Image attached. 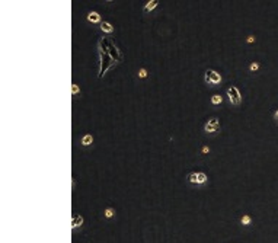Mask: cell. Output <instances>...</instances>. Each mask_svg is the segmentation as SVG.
I'll use <instances>...</instances> for the list:
<instances>
[{
    "mask_svg": "<svg viewBox=\"0 0 278 243\" xmlns=\"http://www.w3.org/2000/svg\"><path fill=\"white\" fill-rule=\"evenodd\" d=\"M186 178H188V182L192 185H205L207 181H208L207 175L202 173V172H192Z\"/></svg>",
    "mask_w": 278,
    "mask_h": 243,
    "instance_id": "1",
    "label": "cell"
},
{
    "mask_svg": "<svg viewBox=\"0 0 278 243\" xmlns=\"http://www.w3.org/2000/svg\"><path fill=\"white\" fill-rule=\"evenodd\" d=\"M204 80H205L207 85L217 86L219 83H221V76H220V73L214 72V70H207V72H205V76H204Z\"/></svg>",
    "mask_w": 278,
    "mask_h": 243,
    "instance_id": "2",
    "label": "cell"
},
{
    "mask_svg": "<svg viewBox=\"0 0 278 243\" xmlns=\"http://www.w3.org/2000/svg\"><path fill=\"white\" fill-rule=\"evenodd\" d=\"M227 96H229V100L232 105H239L242 102V96H240V92L236 86H230L227 87Z\"/></svg>",
    "mask_w": 278,
    "mask_h": 243,
    "instance_id": "3",
    "label": "cell"
},
{
    "mask_svg": "<svg viewBox=\"0 0 278 243\" xmlns=\"http://www.w3.org/2000/svg\"><path fill=\"white\" fill-rule=\"evenodd\" d=\"M220 130V122L217 118H211L207 121V124L204 125V131L207 134H216V132H219Z\"/></svg>",
    "mask_w": 278,
    "mask_h": 243,
    "instance_id": "4",
    "label": "cell"
},
{
    "mask_svg": "<svg viewBox=\"0 0 278 243\" xmlns=\"http://www.w3.org/2000/svg\"><path fill=\"white\" fill-rule=\"evenodd\" d=\"M99 25H100L99 28H100V31H102V32H105V33H112V32H114V26L111 25V23H109V22H106V20H102Z\"/></svg>",
    "mask_w": 278,
    "mask_h": 243,
    "instance_id": "5",
    "label": "cell"
},
{
    "mask_svg": "<svg viewBox=\"0 0 278 243\" xmlns=\"http://www.w3.org/2000/svg\"><path fill=\"white\" fill-rule=\"evenodd\" d=\"M86 18H87V20L92 22V23H100V22H102V20H100V15L98 13V12H89Z\"/></svg>",
    "mask_w": 278,
    "mask_h": 243,
    "instance_id": "6",
    "label": "cell"
},
{
    "mask_svg": "<svg viewBox=\"0 0 278 243\" xmlns=\"http://www.w3.org/2000/svg\"><path fill=\"white\" fill-rule=\"evenodd\" d=\"M93 143V137L90 134H85L83 137L80 138V144L83 146V147H87V146H90Z\"/></svg>",
    "mask_w": 278,
    "mask_h": 243,
    "instance_id": "7",
    "label": "cell"
},
{
    "mask_svg": "<svg viewBox=\"0 0 278 243\" xmlns=\"http://www.w3.org/2000/svg\"><path fill=\"white\" fill-rule=\"evenodd\" d=\"M82 223H83V217H82V216H74L73 220H72V229H76V227L82 226Z\"/></svg>",
    "mask_w": 278,
    "mask_h": 243,
    "instance_id": "8",
    "label": "cell"
},
{
    "mask_svg": "<svg viewBox=\"0 0 278 243\" xmlns=\"http://www.w3.org/2000/svg\"><path fill=\"white\" fill-rule=\"evenodd\" d=\"M157 0H150V2H147L146 3V6H144V12H152L154 7L157 6Z\"/></svg>",
    "mask_w": 278,
    "mask_h": 243,
    "instance_id": "9",
    "label": "cell"
},
{
    "mask_svg": "<svg viewBox=\"0 0 278 243\" xmlns=\"http://www.w3.org/2000/svg\"><path fill=\"white\" fill-rule=\"evenodd\" d=\"M221 102H223V96H221V95H217V93H216V95H213V96H211V104H213V105H220Z\"/></svg>",
    "mask_w": 278,
    "mask_h": 243,
    "instance_id": "10",
    "label": "cell"
},
{
    "mask_svg": "<svg viewBox=\"0 0 278 243\" xmlns=\"http://www.w3.org/2000/svg\"><path fill=\"white\" fill-rule=\"evenodd\" d=\"M240 221H242V224H243V226H249V224H251V221H252V218H251V216H248V214H246V216L242 217V220H240Z\"/></svg>",
    "mask_w": 278,
    "mask_h": 243,
    "instance_id": "11",
    "label": "cell"
},
{
    "mask_svg": "<svg viewBox=\"0 0 278 243\" xmlns=\"http://www.w3.org/2000/svg\"><path fill=\"white\" fill-rule=\"evenodd\" d=\"M114 216H115V210L111 208V207H109V208H106V210H105V217H106V218H111V217H114Z\"/></svg>",
    "mask_w": 278,
    "mask_h": 243,
    "instance_id": "12",
    "label": "cell"
},
{
    "mask_svg": "<svg viewBox=\"0 0 278 243\" xmlns=\"http://www.w3.org/2000/svg\"><path fill=\"white\" fill-rule=\"evenodd\" d=\"M249 70H251V72H258V70H259V63H258V61H253L251 66H249Z\"/></svg>",
    "mask_w": 278,
    "mask_h": 243,
    "instance_id": "13",
    "label": "cell"
},
{
    "mask_svg": "<svg viewBox=\"0 0 278 243\" xmlns=\"http://www.w3.org/2000/svg\"><path fill=\"white\" fill-rule=\"evenodd\" d=\"M139 77H140V79L147 77V70H146V69H140V70H139Z\"/></svg>",
    "mask_w": 278,
    "mask_h": 243,
    "instance_id": "14",
    "label": "cell"
},
{
    "mask_svg": "<svg viewBox=\"0 0 278 243\" xmlns=\"http://www.w3.org/2000/svg\"><path fill=\"white\" fill-rule=\"evenodd\" d=\"M246 41H248L249 44H252V42H255V37H253V35H249V37L246 38Z\"/></svg>",
    "mask_w": 278,
    "mask_h": 243,
    "instance_id": "15",
    "label": "cell"
},
{
    "mask_svg": "<svg viewBox=\"0 0 278 243\" xmlns=\"http://www.w3.org/2000/svg\"><path fill=\"white\" fill-rule=\"evenodd\" d=\"M77 93H79V86L73 85V95H77Z\"/></svg>",
    "mask_w": 278,
    "mask_h": 243,
    "instance_id": "16",
    "label": "cell"
},
{
    "mask_svg": "<svg viewBox=\"0 0 278 243\" xmlns=\"http://www.w3.org/2000/svg\"><path fill=\"white\" fill-rule=\"evenodd\" d=\"M202 153H210V147H207V146H205V147H202Z\"/></svg>",
    "mask_w": 278,
    "mask_h": 243,
    "instance_id": "17",
    "label": "cell"
},
{
    "mask_svg": "<svg viewBox=\"0 0 278 243\" xmlns=\"http://www.w3.org/2000/svg\"><path fill=\"white\" fill-rule=\"evenodd\" d=\"M274 118L278 121V111H275V114H274Z\"/></svg>",
    "mask_w": 278,
    "mask_h": 243,
    "instance_id": "18",
    "label": "cell"
}]
</instances>
